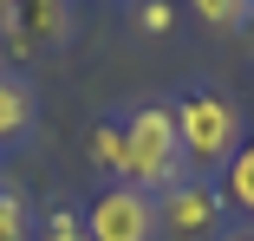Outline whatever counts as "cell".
<instances>
[{
	"mask_svg": "<svg viewBox=\"0 0 254 241\" xmlns=\"http://www.w3.org/2000/svg\"><path fill=\"white\" fill-rule=\"evenodd\" d=\"M170 118H176L183 163H195V170H222L241 150V137H248L235 98H222V91H183V98L170 105Z\"/></svg>",
	"mask_w": 254,
	"mask_h": 241,
	"instance_id": "cell-1",
	"label": "cell"
},
{
	"mask_svg": "<svg viewBox=\"0 0 254 241\" xmlns=\"http://www.w3.org/2000/svg\"><path fill=\"white\" fill-rule=\"evenodd\" d=\"M124 137H130V170L124 182L130 189H176L183 182V143H176V118L170 105H137L124 118Z\"/></svg>",
	"mask_w": 254,
	"mask_h": 241,
	"instance_id": "cell-2",
	"label": "cell"
},
{
	"mask_svg": "<svg viewBox=\"0 0 254 241\" xmlns=\"http://www.w3.org/2000/svg\"><path fill=\"white\" fill-rule=\"evenodd\" d=\"M85 235L91 241H157V196H143L130 182L98 189V202L85 209Z\"/></svg>",
	"mask_w": 254,
	"mask_h": 241,
	"instance_id": "cell-3",
	"label": "cell"
},
{
	"mask_svg": "<svg viewBox=\"0 0 254 241\" xmlns=\"http://www.w3.org/2000/svg\"><path fill=\"white\" fill-rule=\"evenodd\" d=\"M72 39V0H7V53L39 59Z\"/></svg>",
	"mask_w": 254,
	"mask_h": 241,
	"instance_id": "cell-4",
	"label": "cell"
},
{
	"mask_svg": "<svg viewBox=\"0 0 254 241\" xmlns=\"http://www.w3.org/2000/svg\"><path fill=\"white\" fill-rule=\"evenodd\" d=\"M157 228L176 235V241L215 235V228H222V196L202 189V182H176V189H163V202H157Z\"/></svg>",
	"mask_w": 254,
	"mask_h": 241,
	"instance_id": "cell-5",
	"label": "cell"
},
{
	"mask_svg": "<svg viewBox=\"0 0 254 241\" xmlns=\"http://www.w3.org/2000/svg\"><path fill=\"white\" fill-rule=\"evenodd\" d=\"M33 118H39L33 85H26L20 72H0V143H20V137L33 130Z\"/></svg>",
	"mask_w": 254,
	"mask_h": 241,
	"instance_id": "cell-6",
	"label": "cell"
},
{
	"mask_svg": "<svg viewBox=\"0 0 254 241\" xmlns=\"http://www.w3.org/2000/svg\"><path fill=\"white\" fill-rule=\"evenodd\" d=\"M85 150H91V163L105 170V176H118V182H124V170H130V137H124V124L98 118V124H91V137H85Z\"/></svg>",
	"mask_w": 254,
	"mask_h": 241,
	"instance_id": "cell-7",
	"label": "cell"
},
{
	"mask_svg": "<svg viewBox=\"0 0 254 241\" xmlns=\"http://www.w3.org/2000/svg\"><path fill=\"white\" fill-rule=\"evenodd\" d=\"M222 202L254 215V137H241V150L222 163Z\"/></svg>",
	"mask_w": 254,
	"mask_h": 241,
	"instance_id": "cell-8",
	"label": "cell"
},
{
	"mask_svg": "<svg viewBox=\"0 0 254 241\" xmlns=\"http://www.w3.org/2000/svg\"><path fill=\"white\" fill-rule=\"evenodd\" d=\"M189 13L209 26V33H241L254 20V0H189Z\"/></svg>",
	"mask_w": 254,
	"mask_h": 241,
	"instance_id": "cell-9",
	"label": "cell"
},
{
	"mask_svg": "<svg viewBox=\"0 0 254 241\" xmlns=\"http://www.w3.org/2000/svg\"><path fill=\"white\" fill-rule=\"evenodd\" d=\"M0 241H33V222H26V202L13 189H0Z\"/></svg>",
	"mask_w": 254,
	"mask_h": 241,
	"instance_id": "cell-10",
	"label": "cell"
},
{
	"mask_svg": "<svg viewBox=\"0 0 254 241\" xmlns=\"http://www.w3.org/2000/svg\"><path fill=\"white\" fill-rule=\"evenodd\" d=\"M33 241H91V235H85V215H72V209H53V222H46Z\"/></svg>",
	"mask_w": 254,
	"mask_h": 241,
	"instance_id": "cell-11",
	"label": "cell"
},
{
	"mask_svg": "<svg viewBox=\"0 0 254 241\" xmlns=\"http://www.w3.org/2000/svg\"><path fill=\"white\" fill-rule=\"evenodd\" d=\"M137 26L143 33H170L176 26V7H170V0H143V7H137Z\"/></svg>",
	"mask_w": 254,
	"mask_h": 241,
	"instance_id": "cell-12",
	"label": "cell"
},
{
	"mask_svg": "<svg viewBox=\"0 0 254 241\" xmlns=\"http://www.w3.org/2000/svg\"><path fill=\"white\" fill-rule=\"evenodd\" d=\"M228 241H254V228H241V235H228Z\"/></svg>",
	"mask_w": 254,
	"mask_h": 241,
	"instance_id": "cell-13",
	"label": "cell"
},
{
	"mask_svg": "<svg viewBox=\"0 0 254 241\" xmlns=\"http://www.w3.org/2000/svg\"><path fill=\"white\" fill-rule=\"evenodd\" d=\"M0 33H7V0H0Z\"/></svg>",
	"mask_w": 254,
	"mask_h": 241,
	"instance_id": "cell-14",
	"label": "cell"
},
{
	"mask_svg": "<svg viewBox=\"0 0 254 241\" xmlns=\"http://www.w3.org/2000/svg\"><path fill=\"white\" fill-rule=\"evenodd\" d=\"M0 72H7V46H0Z\"/></svg>",
	"mask_w": 254,
	"mask_h": 241,
	"instance_id": "cell-15",
	"label": "cell"
},
{
	"mask_svg": "<svg viewBox=\"0 0 254 241\" xmlns=\"http://www.w3.org/2000/svg\"><path fill=\"white\" fill-rule=\"evenodd\" d=\"M248 26H254V20H248Z\"/></svg>",
	"mask_w": 254,
	"mask_h": 241,
	"instance_id": "cell-16",
	"label": "cell"
}]
</instances>
